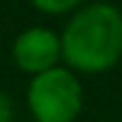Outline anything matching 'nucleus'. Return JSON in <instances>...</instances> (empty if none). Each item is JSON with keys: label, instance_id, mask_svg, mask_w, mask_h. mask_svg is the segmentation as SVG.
Returning <instances> with one entry per match:
<instances>
[{"label": "nucleus", "instance_id": "1", "mask_svg": "<svg viewBox=\"0 0 122 122\" xmlns=\"http://www.w3.org/2000/svg\"><path fill=\"white\" fill-rule=\"evenodd\" d=\"M62 60L67 70L101 74L122 57V12L108 3H93L72 15L62 36Z\"/></svg>", "mask_w": 122, "mask_h": 122}, {"label": "nucleus", "instance_id": "2", "mask_svg": "<svg viewBox=\"0 0 122 122\" xmlns=\"http://www.w3.org/2000/svg\"><path fill=\"white\" fill-rule=\"evenodd\" d=\"M26 105L36 122H74L84 105L81 84L72 70L53 67L31 77Z\"/></svg>", "mask_w": 122, "mask_h": 122}, {"label": "nucleus", "instance_id": "3", "mask_svg": "<svg viewBox=\"0 0 122 122\" xmlns=\"http://www.w3.org/2000/svg\"><path fill=\"white\" fill-rule=\"evenodd\" d=\"M62 57V43L60 36L48 26H29L24 29L12 43V60L24 74H43L57 67Z\"/></svg>", "mask_w": 122, "mask_h": 122}, {"label": "nucleus", "instance_id": "4", "mask_svg": "<svg viewBox=\"0 0 122 122\" xmlns=\"http://www.w3.org/2000/svg\"><path fill=\"white\" fill-rule=\"evenodd\" d=\"M29 3L46 15H65V12H72L74 7H79L84 0H29Z\"/></svg>", "mask_w": 122, "mask_h": 122}, {"label": "nucleus", "instance_id": "5", "mask_svg": "<svg viewBox=\"0 0 122 122\" xmlns=\"http://www.w3.org/2000/svg\"><path fill=\"white\" fill-rule=\"evenodd\" d=\"M0 122H12V101L3 91H0Z\"/></svg>", "mask_w": 122, "mask_h": 122}]
</instances>
